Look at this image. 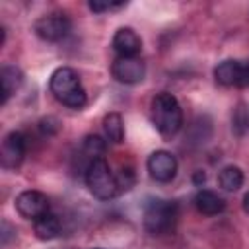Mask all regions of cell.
Returning a JSON list of instances; mask_svg holds the SVG:
<instances>
[{"instance_id":"1","label":"cell","mask_w":249,"mask_h":249,"mask_svg":"<svg viewBox=\"0 0 249 249\" xmlns=\"http://www.w3.org/2000/svg\"><path fill=\"white\" fill-rule=\"evenodd\" d=\"M51 93L66 107L70 109H82L88 103L86 89L80 82V76L74 68L70 66H60L51 74L49 82Z\"/></svg>"},{"instance_id":"2","label":"cell","mask_w":249,"mask_h":249,"mask_svg":"<svg viewBox=\"0 0 249 249\" xmlns=\"http://www.w3.org/2000/svg\"><path fill=\"white\" fill-rule=\"evenodd\" d=\"M152 123L163 136H173L183 126V109L175 95L161 91L152 99Z\"/></svg>"},{"instance_id":"3","label":"cell","mask_w":249,"mask_h":249,"mask_svg":"<svg viewBox=\"0 0 249 249\" xmlns=\"http://www.w3.org/2000/svg\"><path fill=\"white\" fill-rule=\"evenodd\" d=\"M86 185L99 200H109L119 195L117 173L111 171L105 158H95L86 167Z\"/></svg>"},{"instance_id":"4","label":"cell","mask_w":249,"mask_h":249,"mask_svg":"<svg viewBox=\"0 0 249 249\" xmlns=\"http://www.w3.org/2000/svg\"><path fill=\"white\" fill-rule=\"evenodd\" d=\"M179 218V208L173 200L154 198L144 208V228L152 235H163L169 233Z\"/></svg>"},{"instance_id":"5","label":"cell","mask_w":249,"mask_h":249,"mask_svg":"<svg viewBox=\"0 0 249 249\" xmlns=\"http://www.w3.org/2000/svg\"><path fill=\"white\" fill-rule=\"evenodd\" d=\"M72 29V21L66 14L62 12H54V14H47L41 16L35 23H33V31L39 39L49 41V43H56L62 41Z\"/></svg>"},{"instance_id":"6","label":"cell","mask_w":249,"mask_h":249,"mask_svg":"<svg viewBox=\"0 0 249 249\" xmlns=\"http://www.w3.org/2000/svg\"><path fill=\"white\" fill-rule=\"evenodd\" d=\"M214 78L220 86H226V88H247L249 86V62L228 58L214 68Z\"/></svg>"},{"instance_id":"7","label":"cell","mask_w":249,"mask_h":249,"mask_svg":"<svg viewBox=\"0 0 249 249\" xmlns=\"http://www.w3.org/2000/svg\"><path fill=\"white\" fill-rule=\"evenodd\" d=\"M25 150H27V144H25V136L18 130H12L4 136L2 140V148H0V163L2 167L6 169H16L23 158H25Z\"/></svg>"},{"instance_id":"8","label":"cell","mask_w":249,"mask_h":249,"mask_svg":"<svg viewBox=\"0 0 249 249\" xmlns=\"http://www.w3.org/2000/svg\"><path fill=\"white\" fill-rule=\"evenodd\" d=\"M148 173L158 183H169L177 175V160L167 150H156L146 161Z\"/></svg>"},{"instance_id":"9","label":"cell","mask_w":249,"mask_h":249,"mask_svg":"<svg viewBox=\"0 0 249 249\" xmlns=\"http://www.w3.org/2000/svg\"><path fill=\"white\" fill-rule=\"evenodd\" d=\"M111 74L121 84H138L146 76V64L138 56H117Z\"/></svg>"},{"instance_id":"10","label":"cell","mask_w":249,"mask_h":249,"mask_svg":"<svg viewBox=\"0 0 249 249\" xmlns=\"http://www.w3.org/2000/svg\"><path fill=\"white\" fill-rule=\"evenodd\" d=\"M16 210L27 220H37L49 212V198L39 191H23L16 196Z\"/></svg>"},{"instance_id":"11","label":"cell","mask_w":249,"mask_h":249,"mask_svg":"<svg viewBox=\"0 0 249 249\" xmlns=\"http://www.w3.org/2000/svg\"><path fill=\"white\" fill-rule=\"evenodd\" d=\"M113 49L119 56H136L142 49V39L132 27H121L113 35Z\"/></svg>"},{"instance_id":"12","label":"cell","mask_w":249,"mask_h":249,"mask_svg":"<svg viewBox=\"0 0 249 249\" xmlns=\"http://www.w3.org/2000/svg\"><path fill=\"white\" fill-rule=\"evenodd\" d=\"M195 206H196V210H198L200 214H204V216H216V214L224 212L226 202H224V198H222L218 193L208 191V189H202V191H198L196 196H195Z\"/></svg>"},{"instance_id":"13","label":"cell","mask_w":249,"mask_h":249,"mask_svg":"<svg viewBox=\"0 0 249 249\" xmlns=\"http://www.w3.org/2000/svg\"><path fill=\"white\" fill-rule=\"evenodd\" d=\"M23 84V72L18 66L6 64L0 70V86H2V103H6L10 99L12 93H16V89H19V86Z\"/></svg>"},{"instance_id":"14","label":"cell","mask_w":249,"mask_h":249,"mask_svg":"<svg viewBox=\"0 0 249 249\" xmlns=\"http://www.w3.org/2000/svg\"><path fill=\"white\" fill-rule=\"evenodd\" d=\"M60 230H62V224L58 220V216L47 212L45 216L33 220V231L39 239L43 241H49V239H54L60 235Z\"/></svg>"},{"instance_id":"15","label":"cell","mask_w":249,"mask_h":249,"mask_svg":"<svg viewBox=\"0 0 249 249\" xmlns=\"http://www.w3.org/2000/svg\"><path fill=\"white\" fill-rule=\"evenodd\" d=\"M103 130H105V136L109 142L121 144L124 138V123H123L121 113H117V111L107 113L103 119Z\"/></svg>"},{"instance_id":"16","label":"cell","mask_w":249,"mask_h":249,"mask_svg":"<svg viewBox=\"0 0 249 249\" xmlns=\"http://www.w3.org/2000/svg\"><path fill=\"white\" fill-rule=\"evenodd\" d=\"M218 183H220V187H222L224 191L233 193V191H237V189L243 185V171H241L237 165H228V167H224V169L220 171Z\"/></svg>"},{"instance_id":"17","label":"cell","mask_w":249,"mask_h":249,"mask_svg":"<svg viewBox=\"0 0 249 249\" xmlns=\"http://www.w3.org/2000/svg\"><path fill=\"white\" fill-rule=\"evenodd\" d=\"M82 148H84V152H86L88 156H91V160H95V158H103L105 142H103L101 136H97V134H89V136L84 138Z\"/></svg>"},{"instance_id":"18","label":"cell","mask_w":249,"mask_h":249,"mask_svg":"<svg viewBox=\"0 0 249 249\" xmlns=\"http://www.w3.org/2000/svg\"><path fill=\"white\" fill-rule=\"evenodd\" d=\"M117 185H119V195L124 193V191H128V189L134 185V171H132L130 167L121 169V171L117 173Z\"/></svg>"},{"instance_id":"19","label":"cell","mask_w":249,"mask_h":249,"mask_svg":"<svg viewBox=\"0 0 249 249\" xmlns=\"http://www.w3.org/2000/svg\"><path fill=\"white\" fill-rule=\"evenodd\" d=\"M126 2H107V0H91L88 6H89V10L91 12H97V14H101V12H109V10H119V8H123Z\"/></svg>"},{"instance_id":"20","label":"cell","mask_w":249,"mask_h":249,"mask_svg":"<svg viewBox=\"0 0 249 249\" xmlns=\"http://www.w3.org/2000/svg\"><path fill=\"white\" fill-rule=\"evenodd\" d=\"M10 233H16V228H12L8 222H4V224H2V243H4V245L10 241Z\"/></svg>"},{"instance_id":"21","label":"cell","mask_w":249,"mask_h":249,"mask_svg":"<svg viewBox=\"0 0 249 249\" xmlns=\"http://www.w3.org/2000/svg\"><path fill=\"white\" fill-rule=\"evenodd\" d=\"M193 181H195V185H202V183L206 181V175H204L202 171H196V173L193 175Z\"/></svg>"},{"instance_id":"22","label":"cell","mask_w":249,"mask_h":249,"mask_svg":"<svg viewBox=\"0 0 249 249\" xmlns=\"http://www.w3.org/2000/svg\"><path fill=\"white\" fill-rule=\"evenodd\" d=\"M239 123H241V124H245V126L249 128V109H247V111H243V113L239 115Z\"/></svg>"},{"instance_id":"23","label":"cell","mask_w":249,"mask_h":249,"mask_svg":"<svg viewBox=\"0 0 249 249\" xmlns=\"http://www.w3.org/2000/svg\"><path fill=\"white\" fill-rule=\"evenodd\" d=\"M243 210H245V212L249 214V193H247V195L243 196Z\"/></svg>"}]
</instances>
